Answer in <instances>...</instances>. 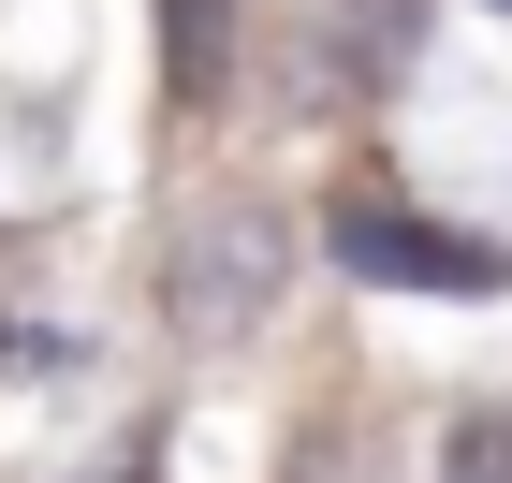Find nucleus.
Wrapping results in <instances>:
<instances>
[{"label":"nucleus","mask_w":512,"mask_h":483,"mask_svg":"<svg viewBox=\"0 0 512 483\" xmlns=\"http://www.w3.org/2000/svg\"><path fill=\"white\" fill-rule=\"evenodd\" d=\"M278 293H293V220L278 205H191L176 220V249H161V322L191 337V352H235V337H264Z\"/></svg>","instance_id":"1"},{"label":"nucleus","mask_w":512,"mask_h":483,"mask_svg":"<svg viewBox=\"0 0 512 483\" xmlns=\"http://www.w3.org/2000/svg\"><path fill=\"white\" fill-rule=\"evenodd\" d=\"M337 264L381 293H498L512 264L483 235H454V220H410V205H337Z\"/></svg>","instance_id":"2"},{"label":"nucleus","mask_w":512,"mask_h":483,"mask_svg":"<svg viewBox=\"0 0 512 483\" xmlns=\"http://www.w3.org/2000/svg\"><path fill=\"white\" fill-rule=\"evenodd\" d=\"M439 483H512V410H454L439 425Z\"/></svg>","instance_id":"3"},{"label":"nucleus","mask_w":512,"mask_h":483,"mask_svg":"<svg viewBox=\"0 0 512 483\" xmlns=\"http://www.w3.org/2000/svg\"><path fill=\"white\" fill-rule=\"evenodd\" d=\"M293 483H395V454L366 440V425H308V440H293Z\"/></svg>","instance_id":"4"},{"label":"nucleus","mask_w":512,"mask_h":483,"mask_svg":"<svg viewBox=\"0 0 512 483\" xmlns=\"http://www.w3.org/2000/svg\"><path fill=\"white\" fill-rule=\"evenodd\" d=\"M205 59H220V0H176V74L205 88Z\"/></svg>","instance_id":"5"},{"label":"nucleus","mask_w":512,"mask_h":483,"mask_svg":"<svg viewBox=\"0 0 512 483\" xmlns=\"http://www.w3.org/2000/svg\"><path fill=\"white\" fill-rule=\"evenodd\" d=\"M74 483H161V440H147V425H132V440L103 454V469H74Z\"/></svg>","instance_id":"6"},{"label":"nucleus","mask_w":512,"mask_h":483,"mask_svg":"<svg viewBox=\"0 0 512 483\" xmlns=\"http://www.w3.org/2000/svg\"><path fill=\"white\" fill-rule=\"evenodd\" d=\"M498 15H512V0H498Z\"/></svg>","instance_id":"7"}]
</instances>
